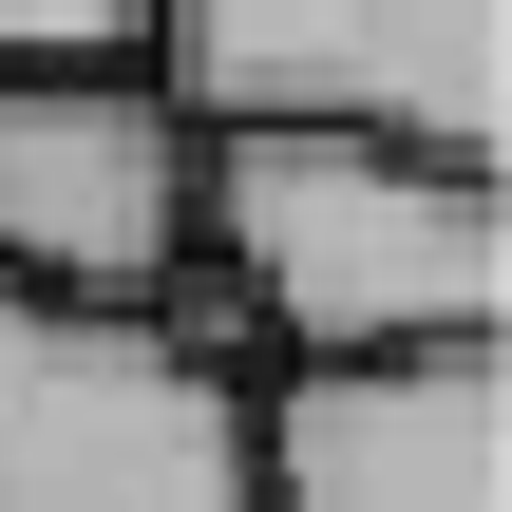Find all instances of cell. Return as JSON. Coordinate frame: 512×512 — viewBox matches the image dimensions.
<instances>
[{
    "label": "cell",
    "instance_id": "6da1fadb",
    "mask_svg": "<svg viewBox=\"0 0 512 512\" xmlns=\"http://www.w3.org/2000/svg\"><path fill=\"white\" fill-rule=\"evenodd\" d=\"M190 266L228 285L247 361H418V342H512V171L266 114L209 133L190 171Z\"/></svg>",
    "mask_w": 512,
    "mask_h": 512
},
{
    "label": "cell",
    "instance_id": "7a4b0ae2",
    "mask_svg": "<svg viewBox=\"0 0 512 512\" xmlns=\"http://www.w3.org/2000/svg\"><path fill=\"white\" fill-rule=\"evenodd\" d=\"M152 95L190 133L342 114L512 171V0H152Z\"/></svg>",
    "mask_w": 512,
    "mask_h": 512
},
{
    "label": "cell",
    "instance_id": "3957f363",
    "mask_svg": "<svg viewBox=\"0 0 512 512\" xmlns=\"http://www.w3.org/2000/svg\"><path fill=\"white\" fill-rule=\"evenodd\" d=\"M209 133L152 76H0V285L57 323H152L190 285Z\"/></svg>",
    "mask_w": 512,
    "mask_h": 512
},
{
    "label": "cell",
    "instance_id": "277c9868",
    "mask_svg": "<svg viewBox=\"0 0 512 512\" xmlns=\"http://www.w3.org/2000/svg\"><path fill=\"white\" fill-rule=\"evenodd\" d=\"M247 380L152 323H57L0 285V512H247Z\"/></svg>",
    "mask_w": 512,
    "mask_h": 512
},
{
    "label": "cell",
    "instance_id": "5b68a950",
    "mask_svg": "<svg viewBox=\"0 0 512 512\" xmlns=\"http://www.w3.org/2000/svg\"><path fill=\"white\" fill-rule=\"evenodd\" d=\"M228 437H247V512H512V342L266 361Z\"/></svg>",
    "mask_w": 512,
    "mask_h": 512
},
{
    "label": "cell",
    "instance_id": "8992f818",
    "mask_svg": "<svg viewBox=\"0 0 512 512\" xmlns=\"http://www.w3.org/2000/svg\"><path fill=\"white\" fill-rule=\"evenodd\" d=\"M0 76H152V0H0Z\"/></svg>",
    "mask_w": 512,
    "mask_h": 512
}]
</instances>
